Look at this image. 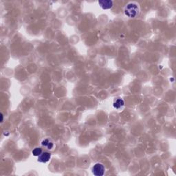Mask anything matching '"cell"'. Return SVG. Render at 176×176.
<instances>
[{"label": "cell", "mask_w": 176, "mask_h": 176, "mask_svg": "<svg viewBox=\"0 0 176 176\" xmlns=\"http://www.w3.org/2000/svg\"><path fill=\"white\" fill-rule=\"evenodd\" d=\"M140 8L138 4L135 2H131L127 4L124 8V13L125 16L129 18H136L140 14Z\"/></svg>", "instance_id": "obj_1"}, {"label": "cell", "mask_w": 176, "mask_h": 176, "mask_svg": "<svg viewBox=\"0 0 176 176\" xmlns=\"http://www.w3.org/2000/svg\"><path fill=\"white\" fill-rule=\"evenodd\" d=\"M92 172L96 176H103L105 174V168L104 165L101 163H96L92 167Z\"/></svg>", "instance_id": "obj_2"}, {"label": "cell", "mask_w": 176, "mask_h": 176, "mask_svg": "<svg viewBox=\"0 0 176 176\" xmlns=\"http://www.w3.org/2000/svg\"><path fill=\"white\" fill-rule=\"evenodd\" d=\"M51 158V153L48 152V151H44L42 152L40 155L38 156V160L39 162H41V163H46L48 162Z\"/></svg>", "instance_id": "obj_3"}, {"label": "cell", "mask_w": 176, "mask_h": 176, "mask_svg": "<svg viewBox=\"0 0 176 176\" xmlns=\"http://www.w3.org/2000/svg\"><path fill=\"white\" fill-rule=\"evenodd\" d=\"M98 4L103 9L107 10L110 9L113 7V1H110V0H102V1H99Z\"/></svg>", "instance_id": "obj_4"}, {"label": "cell", "mask_w": 176, "mask_h": 176, "mask_svg": "<svg viewBox=\"0 0 176 176\" xmlns=\"http://www.w3.org/2000/svg\"><path fill=\"white\" fill-rule=\"evenodd\" d=\"M125 105V102L123 100L122 98H115V100H114L113 103V106L115 109H120L121 107H122Z\"/></svg>", "instance_id": "obj_5"}, {"label": "cell", "mask_w": 176, "mask_h": 176, "mask_svg": "<svg viewBox=\"0 0 176 176\" xmlns=\"http://www.w3.org/2000/svg\"><path fill=\"white\" fill-rule=\"evenodd\" d=\"M41 145L44 147H46L48 150H51L54 147V143L48 138H45V139L43 140L42 142H41Z\"/></svg>", "instance_id": "obj_6"}, {"label": "cell", "mask_w": 176, "mask_h": 176, "mask_svg": "<svg viewBox=\"0 0 176 176\" xmlns=\"http://www.w3.org/2000/svg\"><path fill=\"white\" fill-rule=\"evenodd\" d=\"M42 149H41V147H36V148H34L32 151V155L34 156H36V157H38L39 155H40L42 153Z\"/></svg>", "instance_id": "obj_7"}]
</instances>
